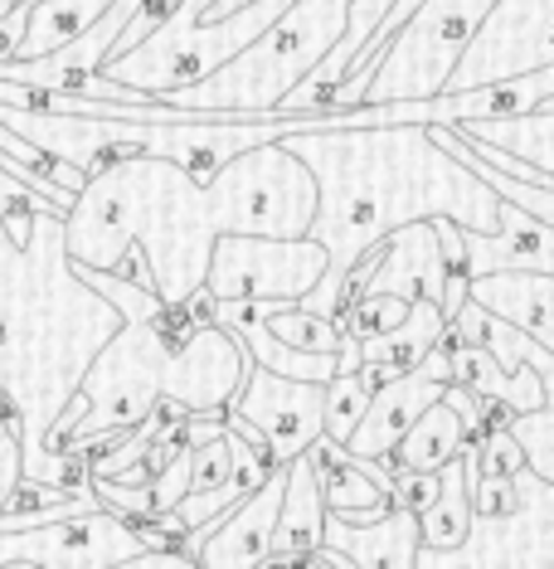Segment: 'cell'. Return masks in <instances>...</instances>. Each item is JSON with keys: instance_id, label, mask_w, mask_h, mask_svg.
<instances>
[{"instance_id": "cell-25", "label": "cell", "mask_w": 554, "mask_h": 569, "mask_svg": "<svg viewBox=\"0 0 554 569\" xmlns=\"http://www.w3.org/2000/svg\"><path fill=\"white\" fill-rule=\"evenodd\" d=\"M462 141H476V147L506 151V157L535 166V171L554 176V102L531 112H515V118H486V122H462L447 127Z\"/></svg>"}, {"instance_id": "cell-16", "label": "cell", "mask_w": 554, "mask_h": 569, "mask_svg": "<svg viewBox=\"0 0 554 569\" xmlns=\"http://www.w3.org/2000/svg\"><path fill=\"white\" fill-rule=\"evenodd\" d=\"M462 253H467V278L486 273H554V224L531 219L525 210L501 200L496 234H467L462 229Z\"/></svg>"}, {"instance_id": "cell-6", "label": "cell", "mask_w": 554, "mask_h": 569, "mask_svg": "<svg viewBox=\"0 0 554 569\" xmlns=\"http://www.w3.org/2000/svg\"><path fill=\"white\" fill-rule=\"evenodd\" d=\"M292 10V0H249V6L229 10L219 20H165L157 34H147L141 44L122 49L102 63L112 83L132 88L147 98H165L175 88H190L210 79L214 69H224L229 59H239L249 44H258L268 30Z\"/></svg>"}, {"instance_id": "cell-8", "label": "cell", "mask_w": 554, "mask_h": 569, "mask_svg": "<svg viewBox=\"0 0 554 569\" xmlns=\"http://www.w3.org/2000/svg\"><path fill=\"white\" fill-rule=\"evenodd\" d=\"M486 10L492 0H423L380 49V59L360 73V102H419L443 93Z\"/></svg>"}, {"instance_id": "cell-17", "label": "cell", "mask_w": 554, "mask_h": 569, "mask_svg": "<svg viewBox=\"0 0 554 569\" xmlns=\"http://www.w3.org/2000/svg\"><path fill=\"white\" fill-rule=\"evenodd\" d=\"M306 458L316 462L321 472V501H326L331 521L345 526H370L390 511V497H384V468L370 458H351L341 443L331 438H316L306 448Z\"/></svg>"}, {"instance_id": "cell-13", "label": "cell", "mask_w": 554, "mask_h": 569, "mask_svg": "<svg viewBox=\"0 0 554 569\" xmlns=\"http://www.w3.org/2000/svg\"><path fill=\"white\" fill-rule=\"evenodd\" d=\"M282 482H288V462H278L268 472V482L253 487L243 501H234L219 521L185 536L180 550L195 560V569H263L273 560V521H278Z\"/></svg>"}, {"instance_id": "cell-27", "label": "cell", "mask_w": 554, "mask_h": 569, "mask_svg": "<svg viewBox=\"0 0 554 569\" xmlns=\"http://www.w3.org/2000/svg\"><path fill=\"white\" fill-rule=\"evenodd\" d=\"M112 0H34L30 20H24V34L16 44V59H44L63 49L69 40H79L93 20H102Z\"/></svg>"}, {"instance_id": "cell-14", "label": "cell", "mask_w": 554, "mask_h": 569, "mask_svg": "<svg viewBox=\"0 0 554 569\" xmlns=\"http://www.w3.org/2000/svg\"><path fill=\"white\" fill-rule=\"evenodd\" d=\"M453 385V366H447V341L437 346V351H429L419 360L414 370L394 375L390 385H380L375 395H370L365 413H360V423L351 429V438H345V452L351 458H384L399 438L409 433V423L419 419L429 405H437L443 399V390Z\"/></svg>"}, {"instance_id": "cell-31", "label": "cell", "mask_w": 554, "mask_h": 569, "mask_svg": "<svg viewBox=\"0 0 554 569\" xmlns=\"http://www.w3.org/2000/svg\"><path fill=\"white\" fill-rule=\"evenodd\" d=\"M506 433L515 438L525 458V472L535 482H550L554 487V409H535V413H511L506 419Z\"/></svg>"}, {"instance_id": "cell-35", "label": "cell", "mask_w": 554, "mask_h": 569, "mask_svg": "<svg viewBox=\"0 0 554 569\" xmlns=\"http://www.w3.org/2000/svg\"><path fill=\"white\" fill-rule=\"evenodd\" d=\"M384 468V462H380ZM384 497L394 511L419 516L437 497V472H404V468H384Z\"/></svg>"}, {"instance_id": "cell-36", "label": "cell", "mask_w": 554, "mask_h": 569, "mask_svg": "<svg viewBox=\"0 0 554 569\" xmlns=\"http://www.w3.org/2000/svg\"><path fill=\"white\" fill-rule=\"evenodd\" d=\"M24 477V448H20V419L0 405V507Z\"/></svg>"}, {"instance_id": "cell-1", "label": "cell", "mask_w": 554, "mask_h": 569, "mask_svg": "<svg viewBox=\"0 0 554 569\" xmlns=\"http://www.w3.org/2000/svg\"><path fill=\"white\" fill-rule=\"evenodd\" d=\"M316 180L306 239L326 249V273L298 307L341 312V282L384 234L414 219H453L467 234H496L501 200L429 141V127H321L278 137Z\"/></svg>"}, {"instance_id": "cell-22", "label": "cell", "mask_w": 554, "mask_h": 569, "mask_svg": "<svg viewBox=\"0 0 554 569\" xmlns=\"http://www.w3.org/2000/svg\"><path fill=\"white\" fill-rule=\"evenodd\" d=\"M390 10H394V0H355L351 16H345V34L336 40V49H331V54L278 102V112H321L326 108V98L341 88V79L351 73V63L360 59V49L370 44V34L380 30V20L390 16Z\"/></svg>"}, {"instance_id": "cell-19", "label": "cell", "mask_w": 554, "mask_h": 569, "mask_svg": "<svg viewBox=\"0 0 554 569\" xmlns=\"http://www.w3.org/2000/svg\"><path fill=\"white\" fill-rule=\"evenodd\" d=\"M443 336H447V321H443V312H437L433 302H409V317L399 321L394 331L370 336V341H355V360H360L355 375H360V385L375 395L380 385H390L394 375L414 370L423 356L437 351V346H443Z\"/></svg>"}, {"instance_id": "cell-32", "label": "cell", "mask_w": 554, "mask_h": 569, "mask_svg": "<svg viewBox=\"0 0 554 569\" xmlns=\"http://www.w3.org/2000/svg\"><path fill=\"white\" fill-rule=\"evenodd\" d=\"M409 317V302L404 297H390V292H360L355 302H345L336 312V327L355 341H370V336H384L394 331L399 321Z\"/></svg>"}, {"instance_id": "cell-2", "label": "cell", "mask_w": 554, "mask_h": 569, "mask_svg": "<svg viewBox=\"0 0 554 569\" xmlns=\"http://www.w3.org/2000/svg\"><path fill=\"white\" fill-rule=\"evenodd\" d=\"M249 366V351L224 327L185 317L180 307L122 321L44 433V482L88 487V458L161 405H180L190 419H224Z\"/></svg>"}, {"instance_id": "cell-38", "label": "cell", "mask_w": 554, "mask_h": 569, "mask_svg": "<svg viewBox=\"0 0 554 569\" xmlns=\"http://www.w3.org/2000/svg\"><path fill=\"white\" fill-rule=\"evenodd\" d=\"M263 569H321V565H316V555H312V560H302V565H263Z\"/></svg>"}, {"instance_id": "cell-30", "label": "cell", "mask_w": 554, "mask_h": 569, "mask_svg": "<svg viewBox=\"0 0 554 569\" xmlns=\"http://www.w3.org/2000/svg\"><path fill=\"white\" fill-rule=\"evenodd\" d=\"M263 327H268V336H278L282 346H292V351H306V356L341 351L336 317H316L298 302H263Z\"/></svg>"}, {"instance_id": "cell-34", "label": "cell", "mask_w": 554, "mask_h": 569, "mask_svg": "<svg viewBox=\"0 0 554 569\" xmlns=\"http://www.w3.org/2000/svg\"><path fill=\"white\" fill-rule=\"evenodd\" d=\"M147 501H151V521H161V516H171L175 507H180V497L190 491V443L175 452L165 468H157L147 477Z\"/></svg>"}, {"instance_id": "cell-11", "label": "cell", "mask_w": 554, "mask_h": 569, "mask_svg": "<svg viewBox=\"0 0 554 569\" xmlns=\"http://www.w3.org/2000/svg\"><path fill=\"white\" fill-rule=\"evenodd\" d=\"M141 550L147 546H141L137 526L108 507L0 536V565L16 560V565H34V569H112Z\"/></svg>"}, {"instance_id": "cell-28", "label": "cell", "mask_w": 554, "mask_h": 569, "mask_svg": "<svg viewBox=\"0 0 554 569\" xmlns=\"http://www.w3.org/2000/svg\"><path fill=\"white\" fill-rule=\"evenodd\" d=\"M93 507H98V497L88 487H54V482L20 477L16 491L6 497V507H0V536L63 521V516H79V511H93Z\"/></svg>"}, {"instance_id": "cell-33", "label": "cell", "mask_w": 554, "mask_h": 569, "mask_svg": "<svg viewBox=\"0 0 554 569\" xmlns=\"http://www.w3.org/2000/svg\"><path fill=\"white\" fill-rule=\"evenodd\" d=\"M365 405H370V390L360 385L355 370L331 375V380H326V405H321V438L345 443L351 429L360 423V413H365Z\"/></svg>"}, {"instance_id": "cell-40", "label": "cell", "mask_w": 554, "mask_h": 569, "mask_svg": "<svg viewBox=\"0 0 554 569\" xmlns=\"http://www.w3.org/2000/svg\"><path fill=\"white\" fill-rule=\"evenodd\" d=\"M10 6H16V0H0V16H6V10H10Z\"/></svg>"}, {"instance_id": "cell-10", "label": "cell", "mask_w": 554, "mask_h": 569, "mask_svg": "<svg viewBox=\"0 0 554 569\" xmlns=\"http://www.w3.org/2000/svg\"><path fill=\"white\" fill-rule=\"evenodd\" d=\"M540 69H554V0H492L447 73L443 93L511 83Z\"/></svg>"}, {"instance_id": "cell-29", "label": "cell", "mask_w": 554, "mask_h": 569, "mask_svg": "<svg viewBox=\"0 0 554 569\" xmlns=\"http://www.w3.org/2000/svg\"><path fill=\"white\" fill-rule=\"evenodd\" d=\"M472 530V507H467V482H462V458H453L437 472V497L419 511V540L433 555H457Z\"/></svg>"}, {"instance_id": "cell-21", "label": "cell", "mask_w": 554, "mask_h": 569, "mask_svg": "<svg viewBox=\"0 0 554 569\" xmlns=\"http://www.w3.org/2000/svg\"><path fill=\"white\" fill-rule=\"evenodd\" d=\"M321 550L345 555L355 569H419V555H423L419 516L390 507L380 521H370V526H345V521H331L326 516Z\"/></svg>"}, {"instance_id": "cell-18", "label": "cell", "mask_w": 554, "mask_h": 569, "mask_svg": "<svg viewBox=\"0 0 554 569\" xmlns=\"http://www.w3.org/2000/svg\"><path fill=\"white\" fill-rule=\"evenodd\" d=\"M467 302L486 317L525 331L554 351V273H486L467 278Z\"/></svg>"}, {"instance_id": "cell-12", "label": "cell", "mask_w": 554, "mask_h": 569, "mask_svg": "<svg viewBox=\"0 0 554 569\" xmlns=\"http://www.w3.org/2000/svg\"><path fill=\"white\" fill-rule=\"evenodd\" d=\"M321 405H326V385L282 380V375L249 366L234 405L224 413L263 433L273 462H292L298 452H306L321 438Z\"/></svg>"}, {"instance_id": "cell-37", "label": "cell", "mask_w": 554, "mask_h": 569, "mask_svg": "<svg viewBox=\"0 0 554 569\" xmlns=\"http://www.w3.org/2000/svg\"><path fill=\"white\" fill-rule=\"evenodd\" d=\"M112 569H195V560H190L185 550H141V555H132V560H122Z\"/></svg>"}, {"instance_id": "cell-24", "label": "cell", "mask_w": 554, "mask_h": 569, "mask_svg": "<svg viewBox=\"0 0 554 569\" xmlns=\"http://www.w3.org/2000/svg\"><path fill=\"white\" fill-rule=\"evenodd\" d=\"M447 346H476V351H486L496 360L501 370H535V375H545V380H554V351H545L540 341H531L525 331H515L506 327V321H496V317H486L482 307H472V302H462L453 317H447V336H443Z\"/></svg>"}, {"instance_id": "cell-15", "label": "cell", "mask_w": 554, "mask_h": 569, "mask_svg": "<svg viewBox=\"0 0 554 569\" xmlns=\"http://www.w3.org/2000/svg\"><path fill=\"white\" fill-rule=\"evenodd\" d=\"M550 501H554V487L531 482L525 487V501L511 516H496V521L472 516V530H467V540H462V550H467V565L462 569H554Z\"/></svg>"}, {"instance_id": "cell-20", "label": "cell", "mask_w": 554, "mask_h": 569, "mask_svg": "<svg viewBox=\"0 0 554 569\" xmlns=\"http://www.w3.org/2000/svg\"><path fill=\"white\" fill-rule=\"evenodd\" d=\"M321 530H326V501H321V472L316 462L298 452L288 462V482H282L278 521H273V560L268 565H302L321 550Z\"/></svg>"}, {"instance_id": "cell-9", "label": "cell", "mask_w": 554, "mask_h": 569, "mask_svg": "<svg viewBox=\"0 0 554 569\" xmlns=\"http://www.w3.org/2000/svg\"><path fill=\"white\" fill-rule=\"evenodd\" d=\"M321 273H326V249L316 239L219 234L200 292L210 302H302Z\"/></svg>"}, {"instance_id": "cell-3", "label": "cell", "mask_w": 554, "mask_h": 569, "mask_svg": "<svg viewBox=\"0 0 554 569\" xmlns=\"http://www.w3.org/2000/svg\"><path fill=\"white\" fill-rule=\"evenodd\" d=\"M118 327L63 253V214L40 210L24 243L0 219V405L20 419L24 477L44 482V433Z\"/></svg>"}, {"instance_id": "cell-5", "label": "cell", "mask_w": 554, "mask_h": 569, "mask_svg": "<svg viewBox=\"0 0 554 569\" xmlns=\"http://www.w3.org/2000/svg\"><path fill=\"white\" fill-rule=\"evenodd\" d=\"M355 0H292V10L239 59L214 69L210 79L157 98L175 112H229V118H263L298 88L345 34Z\"/></svg>"}, {"instance_id": "cell-4", "label": "cell", "mask_w": 554, "mask_h": 569, "mask_svg": "<svg viewBox=\"0 0 554 569\" xmlns=\"http://www.w3.org/2000/svg\"><path fill=\"white\" fill-rule=\"evenodd\" d=\"M214 239L204 186L157 157L102 166L63 214V253L73 268L118 273L122 253L141 249L161 307H185L204 288Z\"/></svg>"}, {"instance_id": "cell-26", "label": "cell", "mask_w": 554, "mask_h": 569, "mask_svg": "<svg viewBox=\"0 0 554 569\" xmlns=\"http://www.w3.org/2000/svg\"><path fill=\"white\" fill-rule=\"evenodd\" d=\"M462 448H467V429H462L457 413L437 399V405L423 409L419 419L409 423V433L375 462H384V468H404V472H443Z\"/></svg>"}, {"instance_id": "cell-23", "label": "cell", "mask_w": 554, "mask_h": 569, "mask_svg": "<svg viewBox=\"0 0 554 569\" xmlns=\"http://www.w3.org/2000/svg\"><path fill=\"white\" fill-rule=\"evenodd\" d=\"M447 366H453V385H462L476 399H492L506 413H535L550 405V380L535 370H501L486 351L476 346H447Z\"/></svg>"}, {"instance_id": "cell-39", "label": "cell", "mask_w": 554, "mask_h": 569, "mask_svg": "<svg viewBox=\"0 0 554 569\" xmlns=\"http://www.w3.org/2000/svg\"><path fill=\"white\" fill-rule=\"evenodd\" d=\"M0 569H34V565H16V560H10V565H0Z\"/></svg>"}, {"instance_id": "cell-7", "label": "cell", "mask_w": 554, "mask_h": 569, "mask_svg": "<svg viewBox=\"0 0 554 569\" xmlns=\"http://www.w3.org/2000/svg\"><path fill=\"white\" fill-rule=\"evenodd\" d=\"M204 210L214 234L306 239L316 219V180L282 141H263L204 180Z\"/></svg>"}]
</instances>
